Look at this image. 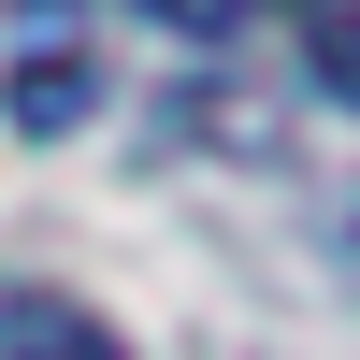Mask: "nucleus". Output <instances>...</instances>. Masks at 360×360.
Returning <instances> with one entry per match:
<instances>
[{"mask_svg":"<svg viewBox=\"0 0 360 360\" xmlns=\"http://www.w3.org/2000/svg\"><path fill=\"white\" fill-rule=\"evenodd\" d=\"M0 360H130V346H115L72 288H29L15 274V288H0Z\"/></svg>","mask_w":360,"mask_h":360,"instance_id":"f257e3e1","label":"nucleus"},{"mask_svg":"<svg viewBox=\"0 0 360 360\" xmlns=\"http://www.w3.org/2000/svg\"><path fill=\"white\" fill-rule=\"evenodd\" d=\"M72 115H101V72L86 58H29L15 72V130H72Z\"/></svg>","mask_w":360,"mask_h":360,"instance_id":"f03ea898","label":"nucleus"},{"mask_svg":"<svg viewBox=\"0 0 360 360\" xmlns=\"http://www.w3.org/2000/svg\"><path fill=\"white\" fill-rule=\"evenodd\" d=\"M303 29H317V72H332V86H346V101H360V0H317V15H303Z\"/></svg>","mask_w":360,"mask_h":360,"instance_id":"7ed1b4c3","label":"nucleus"},{"mask_svg":"<svg viewBox=\"0 0 360 360\" xmlns=\"http://www.w3.org/2000/svg\"><path fill=\"white\" fill-rule=\"evenodd\" d=\"M144 15H173V29H202V44H217V29H245V0H144Z\"/></svg>","mask_w":360,"mask_h":360,"instance_id":"20e7f679","label":"nucleus"},{"mask_svg":"<svg viewBox=\"0 0 360 360\" xmlns=\"http://www.w3.org/2000/svg\"><path fill=\"white\" fill-rule=\"evenodd\" d=\"M346 245H360V202H346ZM346 288H360V259H346Z\"/></svg>","mask_w":360,"mask_h":360,"instance_id":"39448f33","label":"nucleus"}]
</instances>
